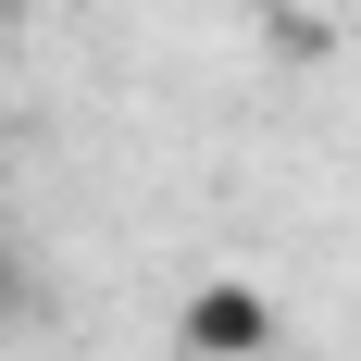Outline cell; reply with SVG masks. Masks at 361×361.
Here are the masks:
<instances>
[{
	"mask_svg": "<svg viewBox=\"0 0 361 361\" xmlns=\"http://www.w3.org/2000/svg\"><path fill=\"white\" fill-rule=\"evenodd\" d=\"M262 336H274V312H262L250 287H200V299H187V349H224V361H250Z\"/></svg>",
	"mask_w": 361,
	"mask_h": 361,
	"instance_id": "6da1fadb",
	"label": "cell"
},
{
	"mask_svg": "<svg viewBox=\"0 0 361 361\" xmlns=\"http://www.w3.org/2000/svg\"><path fill=\"white\" fill-rule=\"evenodd\" d=\"M0 287H13V262H0Z\"/></svg>",
	"mask_w": 361,
	"mask_h": 361,
	"instance_id": "7a4b0ae2",
	"label": "cell"
}]
</instances>
